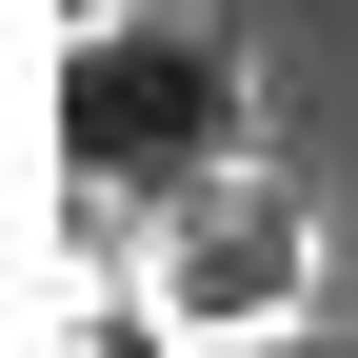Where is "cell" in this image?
<instances>
[{
	"label": "cell",
	"instance_id": "cell-5",
	"mask_svg": "<svg viewBox=\"0 0 358 358\" xmlns=\"http://www.w3.org/2000/svg\"><path fill=\"white\" fill-rule=\"evenodd\" d=\"M40 20H60V40H120V20H140V0H40Z\"/></svg>",
	"mask_w": 358,
	"mask_h": 358
},
{
	"label": "cell",
	"instance_id": "cell-1",
	"mask_svg": "<svg viewBox=\"0 0 358 358\" xmlns=\"http://www.w3.org/2000/svg\"><path fill=\"white\" fill-rule=\"evenodd\" d=\"M40 140H60V199H199L239 159V40L199 20H120V40H60L40 80Z\"/></svg>",
	"mask_w": 358,
	"mask_h": 358
},
{
	"label": "cell",
	"instance_id": "cell-2",
	"mask_svg": "<svg viewBox=\"0 0 358 358\" xmlns=\"http://www.w3.org/2000/svg\"><path fill=\"white\" fill-rule=\"evenodd\" d=\"M140 299H159L199 358H239V338L319 319V199H299L279 159H219L199 199H159V239H140Z\"/></svg>",
	"mask_w": 358,
	"mask_h": 358
},
{
	"label": "cell",
	"instance_id": "cell-4",
	"mask_svg": "<svg viewBox=\"0 0 358 358\" xmlns=\"http://www.w3.org/2000/svg\"><path fill=\"white\" fill-rule=\"evenodd\" d=\"M239 358H358V338H338V319H279V338H239Z\"/></svg>",
	"mask_w": 358,
	"mask_h": 358
},
{
	"label": "cell",
	"instance_id": "cell-3",
	"mask_svg": "<svg viewBox=\"0 0 358 358\" xmlns=\"http://www.w3.org/2000/svg\"><path fill=\"white\" fill-rule=\"evenodd\" d=\"M60 358H199V338H179L140 279H120V299H80V338H60Z\"/></svg>",
	"mask_w": 358,
	"mask_h": 358
}]
</instances>
